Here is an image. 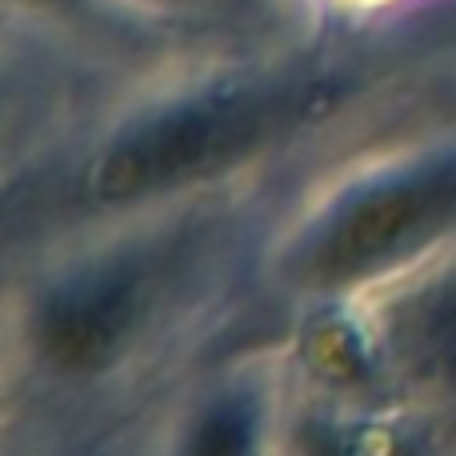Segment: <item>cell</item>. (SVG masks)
Returning a JSON list of instances; mask_svg holds the SVG:
<instances>
[{"label": "cell", "mask_w": 456, "mask_h": 456, "mask_svg": "<svg viewBox=\"0 0 456 456\" xmlns=\"http://www.w3.org/2000/svg\"><path fill=\"white\" fill-rule=\"evenodd\" d=\"M292 117L300 109L289 93H240L165 112L104 149L88 168V192L120 205L208 181L276 141Z\"/></svg>", "instance_id": "1"}, {"label": "cell", "mask_w": 456, "mask_h": 456, "mask_svg": "<svg viewBox=\"0 0 456 456\" xmlns=\"http://www.w3.org/2000/svg\"><path fill=\"white\" fill-rule=\"evenodd\" d=\"M456 232V157L353 192L329 208L292 256L308 289H348Z\"/></svg>", "instance_id": "2"}, {"label": "cell", "mask_w": 456, "mask_h": 456, "mask_svg": "<svg viewBox=\"0 0 456 456\" xmlns=\"http://www.w3.org/2000/svg\"><path fill=\"white\" fill-rule=\"evenodd\" d=\"M136 276H101L45 305L37 321V340L61 372L101 369L117 356L133 321L141 313Z\"/></svg>", "instance_id": "3"}, {"label": "cell", "mask_w": 456, "mask_h": 456, "mask_svg": "<svg viewBox=\"0 0 456 456\" xmlns=\"http://www.w3.org/2000/svg\"><path fill=\"white\" fill-rule=\"evenodd\" d=\"M181 456H260L256 412L244 401H221L192 425Z\"/></svg>", "instance_id": "4"}]
</instances>
